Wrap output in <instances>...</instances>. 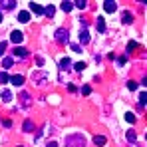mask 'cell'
I'll return each instance as SVG.
<instances>
[{"mask_svg": "<svg viewBox=\"0 0 147 147\" xmlns=\"http://www.w3.org/2000/svg\"><path fill=\"white\" fill-rule=\"evenodd\" d=\"M147 103V92H141L139 94V105H145Z\"/></svg>", "mask_w": 147, "mask_h": 147, "instance_id": "ffe728a7", "label": "cell"}, {"mask_svg": "<svg viewBox=\"0 0 147 147\" xmlns=\"http://www.w3.org/2000/svg\"><path fill=\"white\" fill-rule=\"evenodd\" d=\"M44 14H46V16H54V6H48V8H44Z\"/></svg>", "mask_w": 147, "mask_h": 147, "instance_id": "cb8c5ba5", "label": "cell"}, {"mask_svg": "<svg viewBox=\"0 0 147 147\" xmlns=\"http://www.w3.org/2000/svg\"><path fill=\"white\" fill-rule=\"evenodd\" d=\"M72 4H74V6H78L80 10H84V8L88 6V2H86V0H78V2H72Z\"/></svg>", "mask_w": 147, "mask_h": 147, "instance_id": "d6986e66", "label": "cell"}, {"mask_svg": "<svg viewBox=\"0 0 147 147\" xmlns=\"http://www.w3.org/2000/svg\"><path fill=\"white\" fill-rule=\"evenodd\" d=\"M46 80H48V74L44 72V70H40V72H34V74H32V82H34V84H38V86L46 84Z\"/></svg>", "mask_w": 147, "mask_h": 147, "instance_id": "7a4b0ae2", "label": "cell"}, {"mask_svg": "<svg viewBox=\"0 0 147 147\" xmlns=\"http://www.w3.org/2000/svg\"><path fill=\"white\" fill-rule=\"evenodd\" d=\"M10 82H12L14 86H22V84H24V76H20V74H18V76H12Z\"/></svg>", "mask_w": 147, "mask_h": 147, "instance_id": "30bf717a", "label": "cell"}, {"mask_svg": "<svg viewBox=\"0 0 147 147\" xmlns=\"http://www.w3.org/2000/svg\"><path fill=\"white\" fill-rule=\"evenodd\" d=\"M20 99H22V105H24V107H30V94L22 92V94H20Z\"/></svg>", "mask_w": 147, "mask_h": 147, "instance_id": "8fae6325", "label": "cell"}, {"mask_svg": "<svg viewBox=\"0 0 147 147\" xmlns=\"http://www.w3.org/2000/svg\"><path fill=\"white\" fill-rule=\"evenodd\" d=\"M0 98H2V101H10V99H12V92H10V90H2Z\"/></svg>", "mask_w": 147, "mask_h": 147, "instance_id": "4fadbf2b", "label": "cell"}, {"mask_svg": "<svg viewBox=\"0 0 147 147\" xmlns=\"http://www.w3.org/2000/svg\"><path fill=\"white\" fill-rule=\"evenodd\" d=\"M14 6H16L14 0H4V2H0V8H6V10H12Z\"/></svg>", "mask_w": 147, "mask_h": 147, "instance_id": "ba28073f", "label": "cell"}, {"mask_svg": "<svg viewBox=\"0 0 147 147\" xmlns=\"http://www.w3.org/2000/svg\"><path fill=\"white\" fill-rule=\"evenodd\" d=\"M80 42H82V44H88V42H90V34H88V30H86V28L80 32Z\"/></svg>", "mask_w": 147, "mask_h": 147, "instance_id": "9c48e42d", "label": "cell"}, {"mask_svg": "<svg viewBox=\"0 0 147 147\" xmlns=\"http://www.w3.org/2000/svg\"><path fill=\"white\" fill-rule=\"evenodd\" d=\"M18 20H20V22H22V24H26V22H30V12H20V14H18Z\"/></svg>", "mask_w": 147, "mask_h": 147, "instance_id": "7c38bea8", "label": "cell"}, {"mask_svg": "<svg viewBox=\"0 0 147 147\" xmlns=\"http://www.w3.org/2000/svg\"><path fill=\"white\" fill-rule=\"evenodd\" d=\"M10 40H12L14 44H20V42L24 40V36H22V32H18V30H16V32H12V36H10Z\"/></svg>", "mask_w": 147, "mask_h": 147, "instance_id": "8992f818", "label": "cell"}, {"mask_svg": "<svg viewBox=\"0 0 147 147\" xmlns=\"http://www.w3.org/2000/svg\"><path fill=\"white\" fill-rule=\"evenodd\" d=\"M66 147H86V139L80 133H74L66 137Z\"/></svg>", "mask_w": 147, "mask_h": 147, "instance_id": "6da1fadb", "label": "cell"}, {"mask_svg": "<svg viewBox=\"0 0 147 147\" xmlns=\"http://www.w3.org/2000/svg\"><path fill=\"white\" fill-rule=\"evenodd\" d=\"M94 143H96V145H105V137H103V135H96V137H94Z\"/></svg>", "mask_w": 147, "mask_h": 147, "instance_id": "2e32d148", "label": "cell"}, {"mask_svg": "<svg viewBox=\"0 0 147 147\" xmlns=\"http://www.w3.org/2000/svg\"><path fill=\"white\" fill-rule=\"evenodd\" d=\"M2 66H4V68H10V66H12V58H4V60H2Z\"/></svg>", "mask_w": 147, "mask_h": 147, "instance_id": "603a6c76", "label": "cell"}, {"mask_svg": "<svg viewBox=\"0 0 147 147\" xmlns=\"http://www.w3.org/2000/svg\"><path fill=\"white\" fill-rule=\"evenodd\" d=\"M133 147H137V145H133Z\"/></svg>", "mask_w": 147, "mask_h": 147, "instance_id": "d590c367", "label": "cell"}, {"mask_svg": "<svg viewBox=\"0 0 147 147\" xmlns=\"http://www.w3.org/2000/svg\"><path fill=\"white\" fill-rule=\"evenodd\" d=\"M6 82H10L8 74H6V72H0V84H6Z\"/></svg>", "mask_w": 147, "mask_h": 147, "instance_id": "7402d4cb", "label": "cell"}, {"mask_svg": "<svg viewBox=\"0 0 147 147\" xmlns=\"http://www.w3.org/2000/svg\"><path fill=\"white\" fill-rule=\"evenodd\" d=\"M135 139H137V135H135V131H127V141H131V143H135Z\"/></svg>", "mask_w": 147, "mask_h": 147, "instance_id": "44dd1931", "label": "cell"}, {"mask_svg": "<svg viewBox=\"0 0 147 147\" xmlns=\"http://www.w3.org/2000/svg\"><path fill=\"white\" fill-rule=\"evenodd\" d=\"M30 10H32L34 14H44V8H42L40 4H36V2H30Z\"/></svg>", "mask_w": 147, "mask_h": 147, "instance_id": "52a82bcc", "label": "cell"}, {"mask_svg": "<svg viewBox=\"0 0 147 147\" xmlns=\"http://www.w3.org/2000/svg\"><path fill=\"white\" fill-rule=\"evenodd\" d=\"M46 147H58V143H56V141H50V143H48Z\"/></svg>", "mask_w": 147, "mask_h": 147, "instance_id": "836d02e7", "label": "cell"}, {"mask_svg": "<svg viewBox=\"0 0 147 147\" xmlns=\"http://www.w3.org/2000/svg\"><path fill=\"white\" fill-rule=\"evenodd\" d=\"M60 8H62L64 12H70V10L74 8V4H72V2H62V4H60Z\"/></svg>", "mask_w": 147, "mask_h": 147, "instance_id": "9a60e30c", "label": "cell"}, {"mask_svg": "<svg viewBox=\"0 0 147 147\" xmlns=\"http://www.w3.org/2000/svg\"><path fill=\"white\" fill-rule=\"evenodd\" d=\"M76 70H78V72H84V70H86V64H84V62H78V64H76Z\"/></svg>", "mask_w": 147, "mask_h": 147, "instance_id": "d4e9b609", "label": "cell"}, {"mask_svg": "<svg viewBox=\"0 0 147 147\" xmlns=\"http://www.w3.org/2000/svg\"><path fill=\"white\" fill-rule=\"evenodd\" d=\"M36 62H38V66H44V58H40V56L36 58Z\"/></svg>", "mask_w": 147, "mask_h": 147, "instance_id": "d6a6232c", "label": "cell"}, {"mask_svg": "<svg viewBox=\"0 0 147 147\" xmlns=\"http://www.w3.org/2000/svg\"><path fill=\"white\" fill-rule=\"evenodd\" d=\"M12 54H14L16 58H26V56H28V50H26V48H20V46H16Z\"/></svg>", "mask_w": 147, "mask_h": 147, "instance_id": "5b68a950", "label": "cell"}, {"mask_svg": "<svg viewBox=\"0 0 147 147\" xmlns=\"http://www.w3.org/2000/svg\"><path fill=\"white\" fill-rule=\"evenodd\" d=\"M90 92H92V90H90V86H84V88H82V94H84V96H88Z\"/></svg>", "mask_w": 147, "mask_h": 147, "instance_id": "f546056e", "label": "cell"}, {"mask_svg": "<svg viewBox=\"0 0 147 147\" xmlns=\"http://www.w3.org/2000/svg\"><path fill=\"white\" fill-rule=\"evenodd\" d=\"M2 125H4V127H10L12 123H10V119H2Z\"/></svg>", "mask_w": 147, "mask_h": 147, "instance_id": "1f68e13d", "label": "cell"}, {"mask_svg": "<svg viewBox=\"0 0 147 147\" xmlns=\"http://www.w3.org/2000/svg\"><path fill=\"white\" fill-rule=\"evenodd\" d=\"M137 48V42H129L127 44V52H131V50H135Z\"/></svg>", "mask_w": 147, "mask_h": 147, "instance_id": "f1b7e54d", "label": "cell"}, {"mask_svg": "<svg viewBox=\"0 0 147 147\" xmlns=\"http://www.w3.org/2000/svg\"><path fill=\"white\" fill-rule=\"evenodd\" d=\"M123 22H125V24H131V22H133V16H131L127 10L123 12Z\"/></svg>", "mask_w": 147, "mask_h": 147, "instance_id": "e0dca14e", "label": "cell"}, {"mask_svg": "<svg viewBox=\"0 0 147 147\" xmlns=\"http://www.w3.org/2000/svg\"><path fill=\"white\" fill-rule=\"evenodd\" d=\"M115 8H117V4H115L113 0H105V2H103V10H105V12H115Z\"/></svg>", "mask_w": 147, "mask_h": 147, "instance_id": "277c9868", "label": "cell"}, {"mask_svg": "<svg viewBox=\"0 0 147 147\" xmlns=\"http://www.w3.org/2000/svg\"><path fill=\"white\" fill-rule=\"evenodd\" d=\"M56 40L60 42V44H68V30H64V28H58L56 30Z\"/></svg>", "mask_w": 147, "mask_h": 147, "instance_id": "3957f363", "label": "cell"}, {"mask_svg": "<svg viewBox=\"0 0 147 147\" xmlns=\"http://www.w3.org/2000/svg\"><path fill=\"white\" fill-rule=\"evenodd\" d=\"M32 127H34V125H32V121H30V119H28V121H24V131H32Z\"/></svg>", "mask_w": 147, "mask_h": 147, "instance_id": "484cf974", "label": "cell"}, {"mask_svg": "<svg viewBox=\"0 0 147 147\" xmlns=\"http://www.w3.org/2000/svg\"><path fill=\"white\" fill-rule=\"evenodd\" d=\"M0 22H2V12H0Z\"/></svg>", "mask_w": 147, "mask_h": 147, "instance_id": "e575fe53", "label": "cell"}, {"mask_svg": "<svg viewBox=\"0 0 147 147\" xmlns=\"http://www.w3.org/2000/svg\"><path fill=\"white\" fill-rule=\"evenodd\" d=\"M127 88L133 92V90H137V82H127Z\"/></svg>", "mask_w": 147, "mask_h": 147, "instance_id": "4316f807", "label": "cell"}, {"mask_svg": "<svg viewBox=\"0 0 147 147\" xmlns=\"http://www.w3.org/2000/svg\"><path fill=\"white\" fill-rule=\"evenodd\" d=\"M96 26H98L99 32H105V22H103V18H101V16L98 18V24H96Z\"/></svg>", "mask_w": 147, "mask_h": 147, "instance_id": "ac0fdd59", "label": "cell"}, {"mask_svg": "<svg viewBox=\"0 0 147 147\" xmlns=\"http://www.w3.org/2000/svg\"><path fill=\"white\" fill-rule=\"evenodd\" d=\"M70 66H72L70 58H62V60H60V68H62V70H68Z\"/></svg>", "mask_w": 147, "mask_h": 147, "instance_id": "5bb4252c", "label": "cell"}, {"mask_svg": "<svg viewBox=\"0 0 147 147\" xmlns=\"http://www.w3.org/2000/svg\"><path fill=\"white\" fill-rule=\"evenodd\" d=\"M6 46H8V44H6V42H0V56H2V54H4V50H6Z\"/></svg>", "mask_w": 147, "mask_h": 147, "instance_id": "4dcf8cb0", "label": "cell"}, {"mask_svg": "<svg viewBox=\"0 0 147 147\" xmlns=\"http://www.w3.org/2000/svg\"><path fill=\"white\" fill-rule=\"evenodd\" d=\"M125 119H127L129 123H135V115H133V113H127V115H125Z\"/></svg>", "mask_w": 147, "mask_h": 147, "instance_id": "83f0119b", "label": "cell"}]
</instances>
